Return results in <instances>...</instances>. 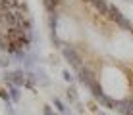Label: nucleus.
Here are the masks:
<instances>
[{
    "label": "nucleus",
    "mask_w": 133,
    "mask_h": 115,
    "mask_svg": "<svg viewBox=\"0 0 133 115\" xmlns=\"http://www.w3.org/2000/svg\"><path fill=\"white\" fill-rule=\"evenodd\" d=\"M62 58L70 63V67H71L75 73L85 65L83 56H81V54L77 52V48H75V46H71V44H64V48H62Z\"/></svg>",
    "instance_id": "f257e3e1"
},
{
    "label": "nucleus",
    "mask_w": 133,
    "mask_h": 115,
    "mask_svg": "<svg viewBox=\"0 0 133 115\" xmlns=\"http://www.w3.org/2000/svg\"><path fill=\"white\" fill-rule=\"evenodd\" d=\"M108 19H112L114 23H116L120 29H123V31H131L133 29V23L127 19L125 16L120 12V8L118 6H114V4H110V10H108Z\"/></svg>",
    "instance_id": "f03ea898"
},
{
    "label": "nucleus",
    "mask_w": 133,
    "mask_h": 115,
    "mask_svg": "<svg viewBox=\"0 0 133 115\" xmlns=\"http://www.w3.org/2000/svg\"><path fill=\"white\" fill-rule=\"evenodd\" d=\"M97 79H98V77L93 73V69H91L89 65H83V67L79 69V71L75 73V81L79 82V85L87 86V88L91 86V82H93V81H97Z\"/></svg>",
    "instance_id": "7ed1b4c3"
},
{
    "label": "nucleus",
    "mask_w": 133,
    "mask_h": 115,
    "mask_svg": "<svg viewBox=\"0 0 133 115\" xmlns=\"http://www.w3.org/2000/svg\"><path fill=\"white\" fill-rule=\"evenodd\" d=\"M25 81H27V71H25L23 67L12 69V85L14 86L21 88V86H25Z\"/></svg>",
    "instance_id": "20e7f679"
},
{
    "label": "nucleus",
    "mask_w": 133,
    "mask_h": 115,
    "mask_svg": "<svg viewBox=\"0 0 133 115\" xmlns=\"http://www.w3.org/2000/svg\"><path fill=\"white\" fill-rule=\"evenodd\" d=\"M116 111L120 115H133V96H127L123 100H118Z\"/></svg>",
    "instance_id": "39448f33"
},
{
    "label": "nucleus",
    "mask_w": 133,
    "mask_h": 115,
    "mask_svg": "<svg viewBox=\"0 0 133 115\" xmlns=\"http://www.w3.org/2000/svg\"><path fill=\"white\" fill-rule=\"evenodd\" d=\"M97 104H98V105H102V108H106V109H116L118 100H114L110 94H102V96H100V98L97 100Z\"/></svg>",
    "instance_id": "423d86ee"
},
{
    "label": "nucleus",
    "mask_w": 133,
    "mask_h": 115,
    "mask_svg": "<svg viewBox=\"0 0 133 115\" xmlns=\"http://www.w3.org/2000/svg\"><path fill=\"white\" fill-rule=\"evenodd\" d=\"M89 90H91V96H93V100H95V102H97V100H98V98H100V96H102V94H106V92H104V88H102V85H100V81H98V79L91 82Z\"/></svg>",
    "instance_id": "0eeeda50"
},
{
    "label": "nucleus",
    "mask_w": 133,
    "mask_h": 115,
    "mask_svg": "<svg viewBox=\"0 0 133 115\" xmlns=\"http://www.w3.org/2000/svg\"><path fill=\"white\" fill-rule=\"evenodd\" d=\"M93 6H95V10H97L100 16L108 17V10H110L108 0H93Z\"/></svg>",
    "instance_id": "6e6552de"
},
{
    "label": "nucleus",
    "mask_w": 133,
    "mask_h": 115,
    "mask_svg": "<svg viewBox=\"0 0 133 115\" xmlns=\"http://www.w3.org/2000/svg\"><path fill=\"white\" fill-rule=\"evenodd\" d=\"M6 88H8V92H10L12 102H14V104H19V102H21V88H17V86H14V85L6 86Z\"/></svg>",
    "instance_id": "1a4fd4ad"
},
{
    "label": "nucleus",
    "mask_w": 133,
    "mask_h": 115,
    "mask_svg": "<svg viewBox=\"0 0 133 115\" xmlns=\"http://www.w3.org/2000/svg\"><path fill=\"white\" fill-rule=\"evenodd\" d=\"M39 82V77H37V71H27V81H25V88L35 90V85Z\"/></svg>",
    "instance_id": "9d476101"
},
{
    "label": "nucleus",
    "mask_w": 133,
    "mask_h": 115,
    "mask_svg": "<svg viewBox=\"0 0 133 115\" xmlns=\"http://www.w3.org/2000/svg\"><path fill=\"white\" fill-rule=\"evenodd\" d=\"M66 98H68V102H70V104H77V102H79L77 88H75L73 85H70V88H68V92H66Z\"/></svg>",
    "instance_id": "9b49d317"
},
{
    "label": "nucleus",
    "mask_w": 133,
    "mask_h": 115,
    "mask_svg": "<svg viewBox=\"0 0 133 115\" xmlns=\"http://www.w3.org/2000/svg\"><path fill=\"white\" fill-rule=\"evenodd\" d=\"M52 104H54V108H56V111H58V113H62V115H66V113H68V108L64 105V102H62L60 98H58V96H52Z\"/></svg>",
    "instance_id": "f8f14e48"
},
{
    "label": "nucleus",
    "mask_w": 133,
    "mask_h": 115,
    "mask_svg": "<svg viewBox=\"0 0 133 115\" xmlns=\"http://www.w3.org/2000/svg\"><path fill=\"white\" fill-rule=\"evenodd\" d=\"M58 13H52V16H48V29L50 33H58Z\"/></svg>",
    "instance_id": "ddd939ff"
},
{
    "label": "nucleus",
    "mask_w": 133,
    "mask_h": 115,
    "mask_svg": "<svg viewBox=\"0 0 133 115\" xmlns=\"http://www.w3.org/2000/svg\"><path fill=\"white\" fill-rule=\"evenodd\" d=\"M12 46V42L8 40L6 35H0V54H8V48Z\"/></svg>",
    "instance_id": "4468645a"
},
{
    "label": "nucleus",
    "mask_w": 133,
    "mask_h": 115,
    "mask_svg": "<svg viewBox=\"0 0 133 115\" xmlns=\"http://www.w3.org/2000/svg\"><path fill=\"white\" fill-rule=\"evenodd\" d=\"M12 62H14L12 56H8V54H0V67H2L4 71L10 67V63H12Z\"/></svg>",
    "instance_id": "2eb2a0df"
},
{
    "label": "nucleus",
    "mask_w": 133,
    "mask_h": 115,
    "mask_svg": "<svg viewBox=\"0 0 133 115\" xmlns=\"http://www.w3.org/2000/svg\"><path fill=\"white\" fill-rule=\"evenodd\" d=\"M62 79L66 81L68 85H73V82H75V75H73L70 69H64V71H62Z\"/></svg>",
    "instance_id": "dca6fc26"
},
{
    "label": "nucleus",
    "mask_w": 133,
    "mask_h": 115,
    "mask_svg": "<svg viewBox=\"0 0 133 115\" xmlns=\"http://www.w3.org/2000/svg\"><path fill=\"white\" fill-rule=\"evenodd\" d=\"M0 100H2L6 105H12V104H14L12 98H10V92H8V88H2V90H0Z\"/></svg>",
    "instance_id": "f3484780"
},
{
    "label": "nucleus",
    "mask_w": 133,
    "mask_h": 115,
    "mask_svg": "<svg viewBox=\"0 0 133 115\" xmlns=\"http://www.w3.org/2000/svg\"><path fill=\"white\" fill-rule=\"evenodd\" d=\"M37 77H39V82H41V85H50V79L46 77V73H44L43 69H39V71H37Z\"/></svg>",
    "instance_id": "a211bd4d"
},
{
    "label": "nucleus",
    "mask_w": 133,
    "mask_h": 115,
    "mask_svg": "<svg viewBox=\"0 0 133 115\" xmlns=\"http://www.w3.org/2000/svg\"><path fill=\"white\" fill-rule=\"evenodd\" d=\"M50 40H52V44L56 46V48H64V46H62V40L58 39V35H56V33H50Z\"/></svg>",
    "instance_id": "6ab92c4d"
},
{
    "label": "nucleus",
    "mask_w": 133,
    "mask_h": 115,
    "mask_svg": "<svg viewBox=\"0 0 133 115\" xmlns=\"http://www.w3.org/2000/svg\"><path fill=\"white\" fill-rule=\"evenodd\" d=\"M43 115H58V111H54L48 104H44V105H43Z\"/></svg>",
    "instance_id": "aec40b11"
},
{
    "label": "nucleus",
    "mask_w": 133,
    "mask_h": 115,
    "mask_svg": "<svg viewBox=\"0 0 133 115\" xmlns=\"http://www.w3.org/2000/svg\"><path fill=\"white\" fill-rule=\"evenodd\" d=\"M75 108H77V115H81V113L85 111V105L81 104V102H77V104H75Z\"/></svg>",
    "instance_id": "412c9836"
},
{
    "label": "nucleus",
    "mask_w": 133,
    "mask_h": 115,
    "mask_svg": "<svg viewBox=\"0 0 133 115\" xmlns=\"http://www.w3.org/2000/svg\"><path fill=\"white\" fill-rule=\"evenodd\" d=\"M89 109H91V111H98V104L95 102V100H93V102H89Z\"/></svg>",
    "instance_id": "4be33fe9"
},
{
    "label": "nucleus",
    "mask_w": 133,
    "mask_h": 115,
    "mask_svg": "<svg viewBox=\"0 0 133 115\" xmlns=\"http://www.w3.org/2000/svg\"><path fill=\"white\" fill-rule=\"evenodd\" d=\"M6 115H16V109H14V105H6Z\"/></svg>",
    "instance_id": "5701e85b"
},
{
    "label": "nucleus",
    "mask_w": 133,
    "mask_h": 115,
    "mask_svg": "<svg viewBox=\"0 0 133 115\" xmlns=\"http://www.w3.org/2000/svg\"><path fill=\"white\" fill-rule=\"evenodd\" d=\"M81 2H87V4H93V0H81Z\"/></svg>",
    "instance_id": "b1692460"
},
{
    "label": "nucleus",
    "mask_w": 133,
    "mask_h": 115,
    "mask_svg": "<svg viewBox=\"0 0 133 115\" xmlns=\"http://www.w3.org/2000/svg\"><path fill=\"white\" fill-rule=\"evenodd\" d=\"M58 115H62V113H58Z\"/></svg>",
    "instance_id": "393cba45"
}]
</instances>
